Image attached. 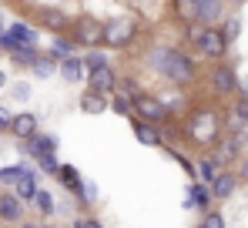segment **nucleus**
<instances>
[{"mask_svg": "<svg viewBox=\"0 0 248 228\" xmlns=\"http://www.w3.org/2000/svg\"><path fill=\"white\" fill-rule=\"evenodd\" d=\"M148 67L158 77L178 84V87H188V84L198 81V64L178 47H151L148 50Z\"/></svg>", "mask_w": 248, "mask_h": 228, "instance_id": "obj_1", "label": "nucleus"}, {"mask_svg": "<svg viewBox=\"0 0 248 228\" xmlns=\"http://www.w3.org/2000/svg\"><path fill=\"white\" fill-rule=\"evenodd\" d=\"M188 44L195 47V54L198 57H205V61H221L225 54H228V37L221 34V27H195V31H188Z\"/></svg>", "mask_w": 248, "mask_h": 228, "instance_id": "obj_2", "label": "nucleus"}, {"mask_svg": "<svg viewBox=\"0 0 248 228\" xmlns=\"http://www.w3.org/2000/svg\"><path fill=\"white\" fill-rule=\"evenodd\" d=\"M71 37L78 47H87V50H97L104 47V20H94V17H78L71 24Z\"/></svg>", "mask_w": 248, "mask_h": 228, "instance_id": "obj_3", "label": "nucleus"}, {"mask_svg": "<svg viewBox=\"0 0 248 228\" xmlns=\"http://www.w3.org/2000/svg\"><path fill=\"white\" fill-rule=\"evenodd\" d=\"M211 91L218 94V98H238L242 94V84H238V74H235V67L232 64H225V61H218L215 67H211Z\"/></svg>", "mask_w": 248, "mask_h": 228, "instance_id": "obj_4", "label": "nucleus"}, {"mask_svg": "<svg viewBox=\"0 0 248 228\" xmlns=\"http://www.w3.org/2000/svg\"><path fill=\"white\" fill-rule=\"evenodd\" d=\"M134 117H141V121H148V124H168V121H171V111H168V104L161 98L141 91V94L134 98Z\"/></svg>", "mask_w": 248, "mask_h": 228, "instance_id": "obj_5", "label": "nucleus"}, {"mask_svg": "<svg viewBox=\"0 0 248 228\" xmlns=\"http://www.w3.org/2000/svg\"><path fill=\"white\" fill-rule=\"evenodd\" d=\"M138 37V27L134 24H127V20H104V44L108 47H114V50H124V47H131Z\"/></svg>", "mask_w": 248, "mask_h": 228, "instance_id": "obj_6", "label": "nucleus"}, {"mask_svg": "<svg viewBox=\"0 0 248 228\" xmlns=\"http://www.w3.org/2000/svg\"><path fill=\"white\" fill-rule=\"evenodd\" d=\"M191 17L205 27H221L225 20V0H191Z\"/></svg>", "mask_w": 248, "mask_h": 228, "instance_id": "obj_7", "label": "nucleus"}, {"mask_svg": "<svg viewBox=\"0 0 248 228\" xmlns=\"http://www.w3.org/2000/svg\"><path fill=\"white\" fill-rule=\"evenodd\" d=\"M118 81H121V77H118V71H114L111 64H108V67H97V71H87V87H91V91H101V94H108V98L118 91Z\"/></svg>", "mask_w": 248, "mask_h": 228, "instance_id": "obj_8", "label": "nucleus"}, {"mask_svg": "<svg viewBox=\"0 0 248 228\" xmlns=\"http://www.w3.org/2000/svg\"><path fill=\"white\" fill-rule=\"evenodd\" d=\"M131 128H134V138L148 148H165V131H158V124H148L141 117H131Z\"/></svg>", "mask_w": 248, "mask_h": 228, "instance_id": "obj_9", "label": "nucleus"}, {"mask_svg": "<svg viewBox=\"0 0 248 228\" xmlns=\"http://www.w3.org/2000/svg\"><path fill=\"white\" fill-rule=\"evenodd\" d=\"M10 134H14L17 141H31L34 134H41V124H37V114H31V111H20V114H14V124H10Z\"/></svg>", "mask_w": 248, "mask_h": 228, "instance_id": "obj_10", "label": "nucleus"}, {"mask_svg": "<svg viewBox=\"0 0 248 228\" xmlns=\"http://www.w3.org/2000/svg\"><path fill=\"white\" fill-rule=\"evenodd\" d=\"M238 171H232V168H225L215 181H211V195H215V201H228L235 191H238Z\"/></svg>", "mask_w": 248, "mask_h": 228, "instance_id": "obj_11", "label": "nucleus"}, {"mask_svg": "<svg viewBox=\"0 0 248 228\" xmlns=\"http://www.w3.org/2000/svg\"><path fill=\"white\" fill-rule=\"evenodd\" d=\"M20 148H24V154H31V158L57 154V138H54V134H47V131H41V134H34L31 141H20Z\"/></svg>", "mask_w": 248, "mask_h": 228, "instance_id": "obj_12", "label": "nucleus"}, {"mask_svg": "<svg viewBox=\"0 0 248 228\" xmlns=\"http://www.w3.org/2000/svg\"><path fill=\"white\" fill-rule=\"evenodd\" d=\"M20 218H24V201L14 191H3L0 195V222L3 225H17Z\"/></svg>", "mask_w": 248, "mask_h": 228, "instance_id": "obj_13", "label": "nucleus"}, {"mask_svg": "<svg viewBox=\"0 0 248 228\" xmlns=\"http://www.w3.org/2000/svg\"><path fill=\"white\" fill-rule=\"evenodd\" d=\"M245 154L238 148V138L235 134H228V138H221L218 145H215V161L221 164V168H228V164H235V161H242Z\"/></svg>", "mask_w": 248, "mask_h": 228, "instance_id": "obj_14", "label": "nucleus"}, {"mask_svg": "<svg viewBox=\"0 0 248 228\" xmlns=\"http://www.w3.org/2000/svg\"><path fill=\"white\" fill-rule=\"evenodd\" d=\"M57 74L61 81H67V84H87V67H84V57H67V61H61L57 64Z\"/></svg>", "mask_w": 248, "mask_h": 228, "instance_id": "obj_15", "label": "nucleus"}, {"mask_svg": "<svg viewBox=\"0 0 248 228\" xmlns=\"http://www.w3.org/2000/svg\"><path fill=\"white\" fill-rule=\"evenodd\" d=\"M211 201H215V195H211V185H208V181H191V185H188V198H185L188 208L211 212Z\"/></svg>", "mask_w": 248, "mask_h": 228, "instance_id": "obj_16", "label": "nucleus"}, {"mask_svg": "<svg viewBox=\"0 0 248 228\" xmlns=\"http://www.w3.org/2000/svg\"><path fill=\"white\" fill-rule=\"evenodd\" d=\"M14 195L20 198V201H34L37 195H41V185H37V175H34V168L31 164H24V178L14 185Z\"/></svg>", "mask_w": 248, "mask_h": 228, "instance_id": "obj_17", "label": "nucleus"}, {"mask_svg": "<svg viewBox=\"0 0 248 228\" xmlns=\"http://www.w3.org/2000/svg\"><path fill=\"white\" fill-rule=\"evenodd\" d=\"M41 24L47 31H54V37H61L67 27H71V17L64 14V10H57V7H44L41 10Z\"/></svg>", "mask_w": 248, "mask_h": 228, "instance_id": "obj_18", "label": "nucleus"}, {"mask_svg": "<svg viewBox=\"0 0 248 228\" xmlns=\"http://www.w3.org/2000/svg\"><path fill=\"white\" fill-rule=\"evenodd\" d=\"M108 108H111V98L108 94L84 87V94H81V111L84 114H101V111H108Z\"/></svg>", "mask_w": 248, "mask_h": 228, "instance_id": "obj_19", "label": "nucleus"}, {"mask_svg": "<svg viewBox=\"0 0 248 228\" xmlns=\"http://www.w3.org/2000/svg\"><path fill=\"white\" fill-rule=\"evenodd\" d=\"M57 64L61 61H67V57H78V44H74V37H67V34H61V37L50 40V50H47Z\"/></svg>", "mask_w": 248, "mask_h": 228, "instance_id": "obj_20", "label": "nucleus"}, {"mask_svg": "<svg viewBox=\"0 0 248 228\" xmlns=\"http://www.w3.org/2000/svg\"><path fill=\"white\" fill-rule=\"evenodd\" d=\"M57 178H61V185L71 191L74 198H81V191H84V178L78 175V168H71V164H61V175H57Z\"/></svg>", "mask_w": 248, "mask_h": 228, "instance_id": "obj_21", "label": "nucleus"}, {"mask_svg": "<svg viewBox=\"0 0 248 228\" xmlns=\"http://www.w3.org/2000/svg\"><path fill=\"white\" fill-rule=\"evenodd\" d=\"M195 164H198V178H202V181H208V185H211V181H215V178L225 171V168L215 161V154H202Z\"/></svg>", "mask_w": 248, "mask_h": 228, "instance_id": "obj_22", "label": "nucleus"}, {"mask_svg": "<svg viewBox=\"0 0 248 228\" xmlns=\"http://www.w3.org/2000/svg\"><path fill=\"white\" fill-rule=\"evenodd\" d=\"M7 34L17 40V44H24V47H37V31H34V27H27V24H10V27H7Z\"/></svg>", "mask_w": 248, "mask_h": 228, "instance_id": "obj_23", "label": "nucleus"}, {"mask_svg": "<svg viewBox=\"0 0 248 228\" xmlns=\"http://www.w3.org/2000/svg\"><path fill=\"white\" fill-rule=\"evenodd\" d=\"M111 111L121 114V117H134V98H127L121 91H114L111 94Z\"/></svg>", "mask_w": 248, "mask_h": 228, "instance_id": "obj_24", "label": "nucleus"}, {"mask_svg": "<svg viewBox=\"0 0 248 228\" xmlns=\"http://www.w3.org/2000/svg\"><path fill=\"white\" fill-rule=\"evenodd\" d=\"M81 57H84V67H87V71H97V67H108V64H111L108 54H104L101 47H97V50H87V54H81Z\"/></svg>", "mask_w": 248, "mask_h": 228, "instance_id": "obj_25", "label": "nucleus"}, {"mask_svg": "<svg viewBox=\"0 0 248 228\" xmlns=\"http://www.w3.org/2000/svg\"><path fill=\"white\" fill-rule=\"evenodd\" d=\"M221 34L228 37V44H235V40H238V34H242V20H238L235 14H228V17L221 20Z\"/></svg>", "mask_w": 248, "mask_h": 228, "instance_id": "obj_26", "label": "nucleus"}, {"mask_svg": "<svg viewBox=\"0 0 248 228\" xmlns=\"http://www.w3.org/2000/svg\"><path fill=\"white\" fill-rule=\"evenodd\" d=\"M31 71H34V77H50V74H57V61H54L50 54H44L41 61L31 67Z\"/></svg>", "mask_w": 248, "mask_h": 228, "instance_id": "obj_27", "label": "nucleus"}, {"mask_svg": "<svg viewBox=\"0 0 248 228\" xmlns=\"http://www.w3.org/2000/svg\"><path fill=\"white\" fill-rule=\"evenodd\" d=\"M37 164H41L44 175H50V178L61 175V161H57V154H44V158H37Z\"/></svg>", "mask_w": 248, "mask_h": 228, "instance_id": "obj_28", "label": "nucleus"}, {"mask_svg": "<svg viewBox=\"0 0 248 228\" xmlns=\"http://www.w3.org/2000/svg\"><path fill=\"white\" fill-rule=\"evenodd\" d=\"M20 178H24V164H14V168H0V181H3V185H10V188H14V185H17Z\"/></svg>", "mask_w": 248, "mask_h": 228, "instance_id": "obj_29", "label": "nucleus"}, {"mask_svg": "<svg viewBox=\"0 0 248 228\" xmlns=\"http://www.w3.org/2000/svg\"><path fill=\"white\" fill-rule=\"evenodd\" d=\"M34 205H37V212H41V215H54V198H50V191L41 188V195L34 198Z\"/></svg>", "mask_w": 248, "mask_h": 228, "instance_id": "obj_30", "label": "nucleus"}, {"mask_svg": "<svg viewBox=\"0 0 248 228\" xmlns=\"http://www.w3.org/2000/svg\"><path fill=\"white\" fill-rule=\"evenodd\" d=\"M202 225L205 228H225V215H221V212H205Z\"/></svg>", "mask_w": 248, "mask_h": 228, "instance_id": "obj_31", "label": "nucleus"}, {"mask_svg": "<svg viewBox=\"0 0 248 228\" xmlns=\"http://www.w3.org/2000/svg\"><path fill=\"white\" fill-rule=\"evenodd\" d=\"M235 117L248 124V94H238V98H235Z\"/></svg>", "mask_w": 248, "mask_h": 228, "instance_id": "obj_32", "label": "nucleus"}, {"mask_svg": "<svg viewBox=\"0 0 248 228\" xmlns=\"http://www.w3.org/2000/svg\"><path fill=\"white\" fill-rule=\"evenodd\" d=\"M71 228H104V225H101L94 215H78V218L71 222Z\"/></svg>", "mask_w": 248, "mask_h": 228, "instance_id": "obj_33", "label": "nucleus"}, {"mask_svg": "<svg viewBox=\"0 0 248 228\" xmlns=\"http://www.w3.org/2000/svg\"><path fill=\"white\" fill-rule=\"evenodd\" d=\"M10 124H14V114L7 108H0V131H10Z\"/></svg>", "mask_w": 248, "mask_h": 228, "instance_id": "obj_34", "label": "nucleus"}, {"mask_svg": "<svg viewBox=\"0 0 248 228\" xmlns=\"http://www.w3.org/2000/svg\"><path fill=\"white\" fill-rule=\"evenodd\" d=\"M238 178H242V181L248 185V154L242 158V161H238Z\"/></svg>", "mask_w": 248, "mask_h": 228, "instance_id": "obj_35", "label": "nucleus"}, {"mask_svg": "<svg viewBox=\"0 0 248 228\" xmlns=\"http://www.w3.org/2000/svg\"><path fill=\"white\" fill-rule=\"evenodd\" d=\"M20 228H44L41 222H20Z\"/></svg>", "mask_w": 248, "mask_h": 228, "instance_id": "obj_36", "label": "nucleus"}, {"mask_svg": "<svg viewBox=\"0 0 248 228\" xmlns=\"http://www.w3.org/2000/svg\"><path fill=\"white\" fill-rule=\"evenodd\" d=\"M3 84H7V74H3V71H0V87H3Z\"/></svg>", "mask_w": 248, "mask_h": 228, "instance_id": "obj_37", "label": "nucleus"}, {"mask_svg": "<svg viewBox=\"0 0 248 228\" xmlns=\"http://www.w3.org/2000/svg\"><path fill=\"white\" fill-rule=\"evenodd\" d=\"M3 31H7V27H3V14H0V34H3Z\"/></svg>", "mask_w": 248, "mask_h": 228, "instance_id": "obj_38", "label": "nucleus"}, {"mask_svg": "<svg viewBox=\"0 0 248 228\" xmlns=\"http://www.w3.org/2000/svg\"><path fill=\"white\" fill-rule=\"evenodd\" d=\"M232 3H245V0H232Z\"/></svg>", "mask_w": 248, "mask_h": 228, "instance_id": "obj_39", "label": "nucleus"}, {"mask_svg": "<svg viewBox=\"0 0 248 228\" xmlns=\"http://www.w3.org/2000/svg\"><path fill=\"white\" fill-rule=\"evenodd\" d=\"M44 228H57V225H44Z\"/></svg>", "mask_w": 248, "mask_h": 228, "instance_id": "obj_40", "label": "nucleus"}, {"mask_svg": "<svg viewBox=\"0 0 248 228\" xmlns=\"http://www.w3.org/2000/svg\"><path fill=\"white\" fill-rule=\"evenodd\" d=\"M195 228H205V225H195Z\"/></svg>", "mask_w": 248, "mask_h": 228, "instance_id": "obj_41", "label": "nucleus"}]
</instances>
